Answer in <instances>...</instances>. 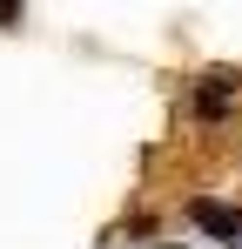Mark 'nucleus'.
<instances>
[{
    "label": "nucleus",
    "mask_w": 242,
    "mask_h": 249,
    "mask_svg": "<svg viewBox=\"0 0 242 249\" xmlns=\"http://www.w3.org/2000/svg\"><path fill=\"white\" fill-rule=\"evenodd\" d=\"M189 215H195V229H208V236H222V243H242V209H229V202H189Z\"/></svg>",
    "instance_id": "obj_1"
},
{
    "label": "nucleus",
    "mask_w": 242,
    "mask_h": 249,
    "mask_svg": "<svg viewBox=\"0 0 242 249\" xmlns=\"http://www.w3.org/2000/svg\"><path fill=\"white\" fill-rule=\"evenodd\" d=\"M222 108H229V81H208L195 94V115H222Z\"/></svg>",
    "instance_id": "obj_2"
}]
</instances>
